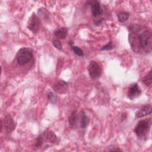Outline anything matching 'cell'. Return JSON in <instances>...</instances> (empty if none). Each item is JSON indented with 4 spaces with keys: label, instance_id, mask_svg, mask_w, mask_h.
<instances>
[{
    "label": "cell",
    "instance_id": "cell-1",
    "mask_svg": "<svg viewBox=\"0 0 152 152\" xmlns=\"http://www.w3.org/2000/svg\"><path fill=\"white\" fill-rule=\"evenodd\" d=\"M151 33L149 30H144L141 34L137 35L138 46L145 52L151 50Z\"/></svg>",
    "mask_w": 152,
    "mask_h": 152
},
{
    "label": "cell",
    "instance_id": "cell-2",
    "mask_svg": "<svg viewBox=\"0 0 152 152\" xmlns=\"http://www.w3.org/2000/svg\"><path fill=\"white\" fill-rule=\"evenodd\" d=\"M151 122L148 119H143L140 121L134 128V132L137 136L140 138H146L148 134Z\"/></svg>",
    "mask_w": 152,
    "mask_h": 152
},
{
    "label": "cell",
    "instance_id": "cell-3",
    "mask_svg": "<svg viewBox=\"0 0 152 152\" xmlns=\"http://www.w3.org/2000/svg\"><path fill=\"white\" fill-rule=\"evenodd\" d=\"M32 58V50L26 48H23L19 49L16 55L17 61L20 65H23L27 64L31 60Z\"/></svg>",
    "mask_w": 152,
    "mask_h": 152
},
{
    "label": "cell",
    "instance_id": "cell-4",
    "mask_svg": "<svg viewBox=\"0 0 152 152\" xmlns=\"http://www.w3.org/2000/svg\"><path fill=\"white\" fill-rule=\"evenodd\" d=\"M88 71L90 77L92 79H97L101 75V69L97 62L91 61L88 65Z\"/></svg>",
    "mask_w": 152,
    "mask_h": 152
},
{
    "label": "cell",
    "instance_id": "cell-5",
    "mask_svg": "<svg viewBox=\"0 0 152 152\" xmlns=\"http://www.w3.org/2000/svg\"><path fill=\"white\" fill-rule=\"evenodd\" d=\"M52 88L57 93L65 94L68 91V83L64 80H60L53 84Z\"/></svg>",
    "mask_w": 152,
    "mask_h": 152
},
{
    "label": "cell",
    "instance_id": "cell-6",
    "mask_svg": "<svg viewBox=\"0 0 152 152\" xmlns=\"http://www.w3.org/2000/svg\"><path fill=\"white\" fill-rule=\"evenodd\" d=\"M40 27V20L39 17L34 14H33L30 18L27 28L33 33H36Z\"/></svg>",
    "mask_w": 152,
    "mask_h": 152
},
{
    "label": "cell",
    "instance_id": "cell-7",
    "mask_svg": "<svg viewBox=\"0 0 152 152\" xmlns=\"http://www.w3.org/2000/svg\"><path fill=\"white\" fill-rule=\"evenodd\" d=\"M141 90L137 83L132 84L129 86L128 91V97L129 99L133 100L139 97L141 95Z\"/></svg>",
    "mask_w": 152,
    "mask_h": 152
},
{
    "label": "cell",
    "instance_id": "cell-8",
    "mask_svg": "<svg viewBox=\"0 0 152 152\" xmlns=\"http://www.w3.org/2000/svg\"><path fill=\"white\" fill-rule=\"evenodd\" d=\"M91 11L93 17H97L103 13V10L101 8L100 4L97 1H93L90 2Z\"/></svg>",
    "mask_w": 152,
    "mask_h": 152
},
{
    "label": "cell",
    "instance_id": "cell-9",
    "mask_svg": "<svg viewBox=\"0 0 152 152\" xmlns=\"http://www.w3.org/2000/svg\"><path fill=\"white\" fill-rule=\"evenodd\" d=\"M4 128L6 129L7 133H11L15 127V124L12 118V117L8 115L5 116L4 121Z\"/></svg>",
    "mask_w": 152,
    "mask_h": 152
},
{
    "label": "cell",
    "instance_id": "cell-10",
    "mask_svg": "<svg viewBox=\"0 0 152 152\" xmlns=\"http://www.w3.org/2000/svg\"><path fill=\"white\" fill-rule=\"evenodd\" d=\"M151 113V106L150 104L144 105L141 107L135 113L137 118H141Z\"/></svg>",
    "mask_w": 152,
    "mask_h": 152
},
{
    "label": "cell",
    "instance_id": "cell-11",
    "mask_svg": "<svg viewBox=\"0 0 152 152\" xmlns=\"http://www.w3.org/2000/svg\"><path fill=\"white\" fill-rule=\"evenodd\" d=\"M79 120H80V127L83 129L86 128L89 123V119L87 116V115L85 114L84 111L80 112V115H79Z\"/></svg>",
    "mask_w": 152,
    "mask_h": 152
},
{
    "label": "cell",
    "instance_id": "cell-12",
    "mask_svg": "<svg viewBox=\"0 0 152 152\" xmlns=\"http://www.w3.org/2000/svg\"><path fill=\"white\" fill-rule=\"evenodd\" d=\"M68 34V29L66 27H61L56 30L54 32V35L57 39H64Z\"/></svg>",
    "mask_w": 152,
    "mask_h": 152
},
{
    "label": "cell",
    "instance_id": "cell-13",
    "mask_svg": "<svg viewBox=\"0 0 152 152\" xmlns=\"http://www.w3.org/2000/svg\"><path fill=\"white\" fill-rule=\"evenodd\" d=\"M117 17L119 22L124 23L129 18V13L126 11H120L117 14Z\"/></svg>",
    "mask_w": 152,
    "mask_h": 152
},
{
    "label": "cell",
    "instance_id": "cell-14",
    "mask_svg": "<svg viewBox=\"0 0 152 152\" xmlns=\"http://www.w3.org/2000/svg\"><path fill=\"white\" fill-rule=\"evenodd\" d=\"M45 138L48 141L51 143H54L57 140V137L56 136L55 133L52 131H49L46 134Z\"/></svg>",
    "mask_w": 152,
    "mask_h": 152
},
{
    "label": "cell",
    "instance_id": "cell-15",
    "mask_svg": "<svg viewBox=\"0 0 152 152\" xmlns=\"http://www.w3.org/2000/svg\"><path fill=\"white\" fill-rule=\"evenodd\" d=\"M142 82L146 86H150L152 83V78H151V70L149 71V72L142 79Z\"/></svg>",
    "mask_w": 152,
    "mask_h": 152
},
{
    "label": "cell",
    "instance_id": "cell-16",
    "mask_svg": "<svg viewBox=\"0 0 152 152\" xmlns=\"http://www.w3.org/2000/svg\"><path fill=\"white\" fill-rule=\"evenodd\" d=\"M77 112L76 111H73L71 115L69 116V118H68V121H69V124L71 126H73L75 125L76 121H77Z\"/></svg>",
    "mask_w": 152,
    "mask_h": 152
},
{
    "label": "cell",
    "instance_id": "cell-17",
    "mask_svg": "<svg viewBox=\"0 0 152 152\" xmlns=\"http://www.w3.org/2000/svg\"><path fill=\"white\" fill-rule=\"evenodd\" d=\"M71 46L72 49L75 54H76L77 55H78L79 56H83L84 55V52H83V50L81 49H80L79 47L73 46V45H71Z\"/></svg>",
    "mask_w": 152,
    "mask_h": 152
},
{
    "label": "cell",
    "instance_id": "cell-18",
    "mask_svg": "<svg viewBox=\"0 0 152 152\" xmlns=\"http://www.w3.org/2000/svg\"><path fill=\"white\" fill-rule=\"evenodd\" d=\"M48 97L49 100L52 103H55L57 101V96H56L55 94H54L52 92H49V94H48Z\"/></svg>",
    "mask_w": 152,
    "mask_h": 152
},
{
    "label": "cell",
    "instance_id": "cell-19",
    "mask_svg": "<svg viewBox=\"0 0 152 152\" xmlns=\"http://www.w3.org/2000/svg\"><path fill=\"white\" fill-rule=\"evenodd\" d=\"M53 45L58 50H62V44L60 40L58 39H55L52 40Z\"/></svg>",
    "mask_w": 152,
    "mask_h": 152
},
{
    "label": "cell",
    "instance_id": "cell-20",
    "mask_svg": "<svg viewBox=\"0 0 152 152\" xmlns=\"http://www.w3.org/2000/svg\"><path fill=\"white\" fill-rule=\"evenodd\" d=\"M113 48V43H112V42L111 41H110L106 45L103 46L100 49V50H112Z\"/></svg>",
    "mask_w": 152,
    "mask_h": 152
},
{
    "label": "cell",
    "instance_id": "cell-21",
    "mask_svg": "<svg viewBox=\"0 0 152 152\" xmlns=\"http://www.w3.org/2000/svg\"><path fill=\"white\" fill-rule=\"evenodd\" d=\"M43 138L42 137V135H40L36 139V144H35V146L36 147H40L42 144H43Z\"/></svg>",
    "mask_w": 152,
    "mask_h": 152
}]
</instances>
